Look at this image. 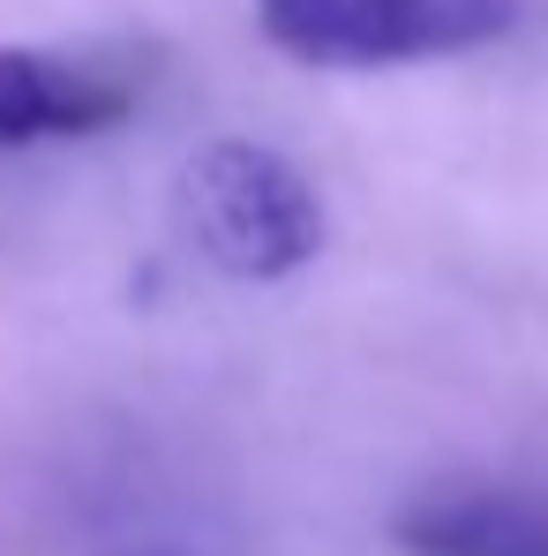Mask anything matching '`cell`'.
<instances>
[{
  "label": "cell",
  "instance_id": "obj_1",
  "mask_svg": "<svg viewBox=\"0 0 548 556\" xmlns=\"http://www.w3.org/2000/svg\"><path fill=\"white\" fill-rule=\"evenodd\" d=\"M174 226L195 264L233 286H278L323 256V195L316 181L256 136H211L174 174Z\"/></svg>",
  "mask_w": 548,
  "mask_h": 556
},
{
  "label": "cell",
  "instance_id": "obj_3",
  "mask_svg": "<svg viewBox=\"0 0 548 556\" xmlns=\"http://www.w3.org/2000/svg\"><path fill=\"white\" fill-rule=\"evenodd\" d=\"M136 68L53 46H0V151L91 143L136 113Z\"/></svg>",
  "mask_w": 548,
  "mask_h": 556
},
{
  "label": "cell",
  "instance_id": "obj_2",
  "mask_svg": "<svg viewBox=\"0 0 548 556\" xmlns=\"http://www.w3.org/2000/svg\"><path fill=\"white\" fill-rule=\"evenodd\" d=\"M248 15L301 68H413L519 30V0H248Z\"/></svg>",
  "mask_w": 548,
  "mask_h": 556
},
{
  "label": "cell",
  "instance_id": "obj_4",
  "mask_svg": "<svg viewBox=\"0 0 548 556\" xmlns=\"http://www.w3.org/2000/svg\"><path fill=\"white\" fill-rule=\"evenodd\" d=\"M398 556H548V489L436 481L391 511Z\"/></svg>",
  "mask_w": 548,
  "mask_h": 556
}]
</instances>
